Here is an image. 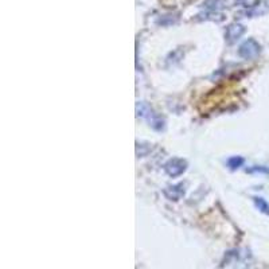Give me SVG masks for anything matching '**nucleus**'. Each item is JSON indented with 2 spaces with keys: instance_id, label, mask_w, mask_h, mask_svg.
Returning <instances> with one entry per match:
<instances>
[{
  "instance_id": "nucleus-1",
  "label": "nucleus",
  "mask_w": 269,
  "mask_h": 269,
  "mask_svg": "<svg viewBox=\"0 0 269 269\" xmlns=\"http://www.w3.org/2000/svg\"><path fill=\"white\" fill-rule=\"evenodd\" d=\"M258 53H260V46L253 39H249V41L244 42L241 45V47H239V55L246 58V60L257 57Z\"/></svg>"
},
{
  "instance_id": "nucleus-2",
  "label": "nucleus",
  "mask_w": 269,
  "mask_h": 269,
  "mask_svg": "<svg viewBox=\"0 0 269 269\" xmlns=\"http://www.w3.org/2000/svg\"><path fill=\"white\" fill-rule=\"evenodd\" d=\"M138 113L139 116H143V117H147V119L150 120V123L152 124V127H155V128H158V126L156 124H159L160 126V128L163 127V121H160L159 120V117L158 116H155L154 114V112L151 111L150 108L147 107V105H144V104H139L138 105ZM159 129V128H158Z\"/></svg>"
},
{
  "instance_id": "nucleus-3",
  "label": "nucleus",
  "mask_w": 269,
  "mask_h": 269,
  "mask_svg": "<svg viewBox=\"0 0 269 269\" xmlns=\"http://www.w3.org/2000/svg\"><path fill=\"white\" fill-rule=\"evenodd\" d=\"M186 161L182 159H173L166 164V171H167L171 176H178L186 170Z\"/></svg>"
},
{
  "instance_id": "nucleus-4",
  "label": "nucleus",
  "mask_w": 269,
  "mask_h": 269,
  "mask_svg": "<svg viewBox=\"0 0 269 269\" xmlns=\"http://www.w3.org/2000/svg\"><path fill=\"white\" fill-rule=\"evenodd\" d=\"M244 31L245 30L241 24H230L226 30V36L230 42H234L236 39H238L239 36L244 34Z\"/></svg>"
},
{
  "instance_id": "nucleus-5",
  "label": "nucleus",
  "mask_w": 269,
  "mask_h": 269,
  "mask_svg": "<svg viewBox=\"0 0 269 269\" xmlns=\"http://www.w3.org/2000/svg\"><path fill=\"white\" fill-rule=\"evenodd\" d=\"M166 191H171V194H166L170 199H178V198L185 192L183 190V186L179 185V186H173V187H168Z\"/></svg>"
},
{
  "instance_id": "nucleus-6",
  "label": "nucleus",
  "mask_w": 269,
  "mask_h": 269,
  "mask_svg": "<svg viewBox=\"0 0 269 269\" xmlns=\"http://www.w3.org/2000/svg\"><path fill=\"white\" fill-rule=\"evenodd\" d=\"M236 1L242 7H254L260 3V0H236Z\"/></svg>"
},
{
  "instance_id": "nucleus-7",
  "label": "nucleus",
  "mask_w": 269,
  "mask_h": 269,
  "mask_svg": "<svg viewBox=\"0 0 269 269\" xmlns=\"http://www.w3.org/2000/svg\"><path fill=\"white\" fill-rule=\"evenodd\" d=\"M241 164H242V159H241V158H232V159L229 160V167L232 168L239 167Z\"/></svg>"
},
{
  "instance_id": "nucleus-8",
  "label": "nucleus",
  "mask_w": 269,
  "mask_h": 269,
  "mask_svg": "<svg viewBox=\"0 0 269 269\" xmlns=\"http://www.w3.org/2000/svg\"><path fill=\"white\" fill-rule=\"evenodd\" d=\"M256 204H257V206H260L264 211H268V206L265 205V202H264L261 198H256Z\"/></svg>"
}]
</instances>
